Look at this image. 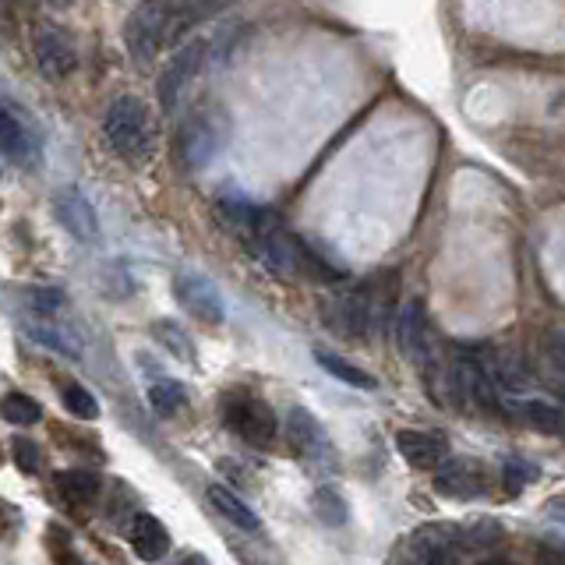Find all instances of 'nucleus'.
<instances>
[{"label":"nucleus","mask_w":565,"mask_h":565,"mask_svg":"<svg viewBox=\"0 0 565 565\" xmlns=\"http://www.w3.org/2000/svg\"><path fill=\"white\" fill-rule=\"evenodd\" d=\"M103 138H106V146L128 159V163H146L156 149V128H152L149 106L138 96H117L106 106Z\"/></svg>","instance_id":"1"},{"label":"nucleus","mask_w":565,"mask_h":565,"mask_svg":"<svg viewBox=\"0 0 565 565\" xmlns=\"http://www.w3.org/2000/svg\"><path fill=\"white\" fill-rule=\"evenodd\" d=\"M223 424L255 449H273L279 438V417L273 414V406L252 393L223 396Z\"/></svg>","instance_id":"2"},{"label":"nucleus","mask_w":565,"mask_h":565,"mask_svg":"<svg viewBox=\"0 0 565 565\" xmlns=\"http://www.w3.org/2000/svg\"><path fill=\"white\" fill-rule=\"evenodd\" d=\"M230 124L220 110L202 106V110H191V117L181 124L177 131V152H181V163L188 170H202L212 156L226 146Z\"/></svg>","instance_id":"3"},{"label":"nucleus","mask_w":565,"mask_h":565,"mask_svg":"<svg viewBox=\"0 0 565 565\" xmlns=\"http://www.w3.org/2000/svg\"><path fill=\"white\" fill-rule=\"evenodd\" d=\"M282 431H287L290 449L305 459L308 467L322 470V473L340 470V456H335L332 438L322 428V420H318L311 411H305V406H294V411L287 414V420H282Z\"/></svg>","instance_id":"4"},{"label":"nucleus","mask_w":565,"mask_h":565,"mask_svg":"<svg viewBox=\"0 0 565 565\" xmlns=\"http://www.w3.org/2000/svg\"><path fill=\"white\" fill-rule=\"evenodd\" d=\"M124 43L135 61H152L159 50L170 46V4L167 0H141L124 22Z\"/></svg>","instance_id":"5"},{"label":"nucleus","mask_w":565,"mask_h":565,"mask_svg":"<svg viewBox=\"0 0 565 565\" xmlns=\"http://www.w3.org/2000/svg\"><path fill=\"white\" fill-rule=\"evenodd\" d=\"M463 526L456 523H428L420 526L417 534L406 537V547L399 558H414V562H452L463 555Z\"/></svg>","instance_id":"6"},{"label":"nucleus","mask_w":565,"mask_h":565,"mask_svg":"<svg viewBox=\"0 0 565 565\" xmlns=\"http://www.w3.org/2000/svg\"><path fill=\"white\" fill-rule=\"evenodd\" d=\"M205 64V43L202 40H191L184 43L181 50L173 53L167 71L159 75V106H163V114H173L177 103H181L184 88L199 78V71Z\"/></svg>","instance_id":"7"},{"label":"nucleus","mask_w":565,"mask_h":565,"mask_svg":"<svg viewBox=\"0 0 565 565\" xmlns=\"http://www.w3.org/2000/svg\"><path fill=\"white\" fill-rule=\"evenodd\" d=\"M173 294H177V300H181V308L199 318V322L220 326L226 318L223 294L216 290V282H212L209 276H202V273H177Z\"/></svg>","instance_id":"8"},{"label":"nucleus","mask_w":565,"mask_h":565,"mask_svg":"<svg viewBox=\"0 0 565 565\" xmlns=\"http://www.w3.org/2000/svg\"><path fill=\"white\" fill-rule=\"evenodd\" d=\"M322 308H326L329 329L347 335V340H353V343L364 340L367 329H371V315H375L364 290H335Z\"/></svg>","instance_id":"9"},{"label":"nucleus","mask_w":565,"mask_h":565,"mask_svg":"<svg viewBox=\"0 0 565 565\" xmlns=\"http://www.w3.org/2000/svg\"><path fill=\"white\" fill-rule=\"evenodd\" d=\"M396 340H399V350L414 364L428 367L435 361V340H431L428 311H424L420 300H406V305L399 308V315H396Z\"/></svg>","instance_id":"10"},{"label":"nucleus","mask_w":565,"mask_h":565,"mask_svg":"<svg viewBox=\"0 0 565 565\" xmlns=\"http://www.w3.org/2000/svg\"><path fill=\"white\" fill-rule=\"evenodd\" d=\"M35 64H40V71L50 82L67 78L71 71L78 67V46H75V40H71L64 29L46 25L40 35H35Z\"/></svg>","instance_id":"11"},{"label":"nucleus","mask_w":565,"mask_h":565,"mask_svg":"<svg viewBox=\"0 0 565 565\" xmlns=\"http://www.w3.org/2000/svg\"><path fill=\"white\" fill-rule=\"evenodd\" d=\"M53 216L61 220V226L67 230L71 237L88 241V244L99 241V220H96L93 205H88V199L78 188L53 191Z\"/></svg>","instance_id":"12"},{"label":"nucleus","mask_w":565,"mask_h":565,"mask_svg":"<svg viewBox=\"0 0 565 565\" xmlns=\"http://www.w3.org/2000/svg\"><path fill=\"white\" fill-rule=\"evenodd\" d=\"M499 411L523 420L526 428H541L544 435H558L562 431V411L555 403L537 399V396H516V393H499Z\"/></svg>","instance_id":"13"},{"label":"nucleus","mask_w":565,"mask_h":565,"mask_svg":"<svg viewBox=\"0 0 565 565\" xmlns=\"http://www.w3.org/2000/svg\"><path fill=\"white\" fill-rule=\"evenodd\" d=\"M435 488L441 494H452V499H473V494L484 491V470L470 463V459H441L435 467Z\"/></svg>","instance_id":"14"},{"label":"nucleus","mask_w":565,"mask_h":565,"mask_svg":"<svg viewBox=\"0 0 565 565\" xmlns=\"http://www.w3.org/2000/svg\"><path fill=\"white\" fill-rule=\"evenodd\" d=\"M396 449L417 470H435L449 456V441L438 431H396Z\"/></svg>","instance_id":"15"},{"label":"nucleus","mask_w":565,"mask_h":565,"mask_svg":"<svg viewBox=\"0 0 565 565\" xmlns=\"http://www.w3.org/2000/svg\"><path fill=\"white\" fill-rule=\"evenodd\" d=\"M0 156L14 159V163H35L40 159V141L29 135L14 110L0 106Z\"/></svg>","instance_id":"16"},{"label":"nucleus","mask_w":565,"mask_h":565,"mask_svg":"<svg viewBox=\"0 0 565 565\" xmlns=\"http://www.w3.org/2000/svg\"><path fill=\"white\" fill-rule=\"evenodd\" d=\"M128 537H131V547L141 562H159L170 552V530L156 516H149V512H138V516L131 520Z\"/></svg>","instance_id":"17"},{"label":"nucleus","mask_w":565,"mask_h":565,"mask_svg":"<svg viewBox=\"0 0 565 565\" xmlns=\"http://www.w3.org/2000/svg\"><path fill=\"white\" fill-rule=\"evenodd\" d=\"M209 505L220 512V516L226 523H234L237 530H244V534H255V530H262V520H258V512L247 505L241 494H234L226 484H212L209 491Z\"/></svg>","instance_id":"18"},{"label":"nucleus","mask_w":565,"mask_h":565,"mask_svg":"<svg viewBox=\"0 0 565 565\" xmlns=\"http://www.w3.org/2000/svg\"><path fill=\"white\" fill-rule=\"evenodd\" d=\"M53 488H57V494L71 509H85V505L96 502L99 477L88 473V470H64V473L53 477Z\"/></svg>","instance_id":"19"},{"label":"nucleus","mask_w":565,"mask_h":565,"mask_svg":"<svg viewBox=\"0 0 565 565\" xmlns=\"http://www.w3.org/2000/svg\"><path fill=\"white\" fill-rule=\"evenodd\" d=\"M216 216H220L223 230H230V234H234L244 244L247 234H252V226H255L258 209L252 202L237 199V194H223V199L216 202Z\"/></svg>","instance_id":"20"},{"label":"nucleus","mask_w":565,"mask_h":565,"mask_svg":"<svg viewBox=\"0 0 565 565\" xmlns=\"http://www.w3.org/2000/svg\"><path fill=\"white\" fill-rule=\"evenodd\" d=\"M315 361L322 364L332 379H340V382H347V385H353V388H375L379 382L367 375L364 367H358V364H350L347 358H340V353H329V350H315Z\"/></svg>","instance_id":"21"},{"label":"nucleus","mask_w":565,"mask_h":565,"mask_svg":"<svg viewBox=\"0 0 565 565\" xmlns=\"http://www.w3.org/2000/svg\"><path fill=\"white\" fill-rule=\"evenodd\" d=\"M149 403L159 417H173V414H181V406L188 403V388L177 379H159L149 388Z\"/></svg>","instance_id":"22"},{"label":"nucleus","mask_w":565,"mask_h":565,"mask_svg":"<svg viewBox=\"0 0 565 565\" xmlns=\"http://www.w3.org/2000/svg\"><path fill=\"white\" fill-rule=\"evenodd\" d=\"M0 417H4L8 424H14V428H29V424H35L43 417V406L25 393H11V396L0 399Z\"/></svg>","instance_id":"23"},{"label":"nucleus","mask_w":565,"mask_h":565,"mask_svg":"<svg viewBox=\"0 0 565 565\" xmlns=\"http://www.w3.org/2000/svg\"><path fill=\"white\" fill-rule=\"evenodd\" d=\"M152 335L173 353V358H181L184 364H194V361H199V358H194V347H191V340H188V332H184L181 326H177V322H156V326H152Z\"/></svg>","instance_id":"24"},{"label":"nucleus","mask_w":565,"mask_h":565,"mask_svg":"<svg viewBox=\"0 0 565 565\" xmlns=\"http://www.w3.org/2000/svg\"><path fill=\"white\" fill-rule=\"evenodd\" d=\"M315 512H318V520H322V523L343 526L347 523V499L332 484H322L315 491Z\"/></svg>","instance_id":"25"},{"label":"nucleus","mask_w":565,"mask_h":565,"mask_svg":"<svg viewBox=\"0 0 565 565\" xmlns=\"http://www.w3.org/2000/svg\"><path fill=\"white\" fill-rule=\"evenodd\" d=\"M61 399H64V406H67V414H75L78 420H96V417H99V403H96V396L88 393L85 385H78V382H67Z\"/></svg>","instance_id":"26"},{"label":"nucleus","mask_w":565,"mask_h":565,"mask_svg":"<svg viewBox=\"0 0 565 565\" xmlns=\"http://www.w3.org/2000/svg\"><path fill=\"white\" fill-rule=\"evenodd\" d=\"M11 449H14V463L22 467L25 473H35V470H40L43 456H40V446H35V441H29V438H14V441H11Z\"/></svg>","instance_id":"27"},{"label":"nucleus","mask_w":565,"mask_h":565,"mask_svg":"<svg viewBox=\"0 0 565 565\" xmlns=\"http://www.w3.org/2000/svg\"><path fill=\"white\" fill-rule=\"evenodd\" d=\"M32 300H35V308H40L43 315H53L64 305V297L57 290H32Z\"/></svg>","instance_id":"28"}]
</instances>
